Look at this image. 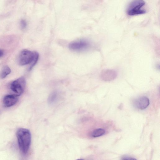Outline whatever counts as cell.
Instances as JSON below:
<instances>
[{
    "mask_svg": "<svg viewBox=\"0 0 160 160\" xmlns=\"http://www.w3.org/2000/svg\"><path fill=\"white\" fill-rule=\"evenodd\" d=\"M122 159L130 160H135V159H136L135 158H132V157H129L128 156H124L122 157Z\"/></svg>",
    "mask_w": 160,
    "mask_h": 160,
    "instance_id": "5bb4252c",
    "label": "cell"
},
{
    "mask_svg": "<svg viewBox=\"0 0 160 160\" xmlns=\"http://www.w3.org/2000/svg\"><path fill=\"white\" fill-rule=\"evenodd\" d=\"M11 72V70L8 66H4L0 73V78L2 79L5 78Z\"/></svg>",
    "mask_w": 160,
    "mask_h": 160,
    "instance_id": "30bf717a",
    "label": "cell"
},
{
    "mask_svg": "<svg viewBox=\"0 0 160 160\" xmlns=\"http://www.w3.org/2000/svg\"><path fill=\"white\" fill-rule=\"evenodd\" d=\"M34 51L23 49L20 52L18 57V63L21 66L30 64L34 57Z\"/></svg>",
    "mask_w": 160,
    "mask_h": 160,
    "instance_id": "277c9868",
    "label": "cell"
},
{
    "mask_svg": "<svg viewBox=\"0 0 160 160\" xmlns=\"http://www.w3.org/2000/svg\"><path fill=\"white\" fill-rule=\"evenodd\" d=\"M143 0H133L128 5L127 13L130 16H134L145 13L146 11L141 9L145 4Z\"/></svg>",
    "mask_w": 160,
    "mask_h": 160,
    "instance_id": "7a4b0ae2",
    "label": "cell"
},
{
    "mask_svg": "<svg viewBox=\"0 0 160 160\" xmlns=\"http://www.w3.org/2000/svg\"><path fill=\"white\" fill-rule=\"evenodd\" d=\"M115 71L112 69L103 70L101 74L102 79L105 81H111L115 79L117 76Z\"/></svg>",
    "mask_w": 160,
    "mask_h": 160,
    "instance_id": "52a82bcc",
    "label": "cell"
},
{
    "mask_svg": "<svg viewBox=\"0 0 160 160\" xmlns=\"http://www.w3.org/2000/svg\"><path fill=\"white\" fill-rule=\"evenodd\" d=\"M89 46L90 44L88 41L81 40L71 42L69 44V47L72 50L80 51L87 49Z\"/></svg>",
    "mask_w": 160,
    "mask_h": 160,
    "instance_id": "5b68a950",
    "label": "cell"
},
{
    "mask_svg": "<svg viewBox=\"0 0 160 160\" xmlns=\"http://www.w3.org/2000/svg\"><path fill=\"white\" fill-rule=\"evenodd\" d=\"M16 136L19 148L23 154L28 152L31 143V135L28 129L20 128L17 131Z\"/></svg>",
    "mask_w": 160,
    "mask_h": 160,
    "instance_id": "6da1fadb",
    "label": "cell"
},
{
    "mask_svg": "<svg viewBox=\"0 0 160 160\" xmlns=\"http://www.w3.org/2000/svg\"><path fill=\"white\" fill-rule=\"evenodd\" d=\"M20 26L22 29H24L26 27L27 23L26 21L24 20H22L20 22Z\"/></svg>",
    "mask_w": 160,
    "mask_h": 160,
    "instance_id": "4fadbf2b",
    "label": "cell"
},
{
    "mask_svg": "<svg viewBox=\"0 0 160 160\" xmlns=\"http://www.w3.org/2000/svg\"><path fill=\"white\" fill-rule=\"evenodd\" d=\"M3 54L4 52L3 51L2 49H0V57L3 56Z\"/></svg>",
    "mask_w": 160,
    "mask_h": 160,
    "instance_id": "9a60e30c",
    "label": "cell"
},
{
    "mask_svg": "<svg viewBox=\"0 0 160 160\" xmlns=\"http://www.w3.org/2000/svg\"><path fill=\"white\" fill-rule=\"evenodd\" d=\"M59 97V93L57 91L52 92L49 95L48 98V102L50 104H52L58 100Z\"/></svg>",
    "mask_w": 160,
    "mask_h": 160,
    "instance_id": "9c48e42d",
    "label": "cell"
},
{
    "mask_svg": "<svg viewBox=\"0 0 160 160\" xmlns=\"http://www.w3.org/2000/svg\"><path fill=\"white\" fill-rule=\"evenodd\" d=\"M134 103L136 108L140 110H143L148 106L149 100L146 97L142 96L136 99Z\"/></svg>",
    "mask_w": 160,
    "mask_h": 160,
    "instance_id": "ba28073f",
    "label": "cell"
},
{
    "mask_svg": "<svg viewBox=\"0 0 160 160\" xmlns=\"http://www.w3.org/2000/svg\"><path fill=\"white\" fill-rule=\"evenodd\" d=\"M105 133V131L102 128L96 129L92 132L91 136L93 138H96L101 136Z\"/></svg>",
    "mask_w": 160,
    "mask_h": 160,
    "instance_id": "8fae6325",
    "label": "cell"
},
{
    "mask_svg": "<svg viewBox=\"0 0 160 160\" xmlns=\"http://www.w3.org/2000/svg\"><path fill=\"white\" fill-rule=\"evenodd\" d=\"M26 84L25 78L21 77L13 81L10 84V88L15 94L18 96L22 94Z\"/></svg>",
    "mask_w": 160,
    "mask_h": 160,
    "instance_id": "3957f363",
    "label": "cell"
},
{
    "mask_svg": "<svg viewBox=\"0 0 160 160\" xmlns=\"http://www.w3.org/2000/svg\"><path fill=\"white\" fill-rule=\"evenodd\" d=\"M18 96L15 94L7 95L4 96L3 103L5 107H10L14 105L17 102Z\"/></svg>",
    "mask_w": 160,
    "mask_h": 160,
    "instance_id": "8992f818",
    "label": "cell"
},
{
    "mask_svg": "<svg viewBox=\"0 0 160 160\" xmlns=\"http://www.w3.org/2000/svg\"><path fill=\"white\" fill-rule=\"evenodd\" d=\"M35 55L34 57L33 61L32 62L30 63L31 64L28 68V70H31L33 67L37 63L39 58V54L38 53L34 51Z\"/></svg>",
    "mask_w": 160,
    "mask_h": 160,
    "instance_id": "7c38bea8",
    "label": "cell"
}]
</instances>
